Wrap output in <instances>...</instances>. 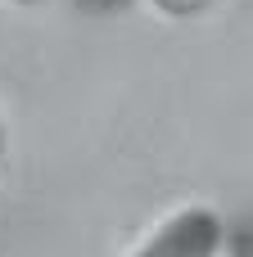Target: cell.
<instances>
[{
  "mask_svg": "<svg viewBox=\"0 0 253 257\" xmlns=\"http://www.w3.org/2000/svg\"><path fill=\"white\" fill-rule=\"evenodd\" d=\"M222 248L226 217L204 199H186L172 212H163L122 257H222Z\"/></svg>",
  "mask_w": 253,
  "mask_h": 257,
  "instance_id": "obj_1",
  "label": "cell"
},
{
  "mask_svg": "<svg viewBox=\"0 0 253 257\" xmlns=\"http://www.w3.org/2000/svg\"><path fill=\"white\" fill-rule=\"evenodd\" d=\"M158 18H167V23H190V18H199V14H208L213 9V0H145Z\"/></svg>",
  "mask_w": 253,
  "mask_h": 257,
  "instance_id": "obj_2",
  "label": "cell"
},
{
  "mask_svg": "<svg viewBox=\"0 0 253 257\" xmlns=\"http://www.w3.org/2000/svg\"><path fill=\"white\" fill-rule=\"evenodd\" d=\"M5 154H9V131H5V122H0V167H5Z\"/></svg>",
  "mask_w": 253,
  "mask_h": 257,
  "instance_id": "obj_3",
  "label": "cell"
},
{
  "mask_svg": "<svg viewBox=\"0 0 253 257\" xmlns=\"http://www.w3.org/2000/svg\"><path fill=\"white\" fill-rule=\"evenodd\" d=\"M5 5H14V9H36V5H45V0H5Z\"/></svg>",
  "mask_w": 253,
  "mask_h": 257,
  "instance_id": "obj_4",
  "label": "cell"
}]
</instances>
